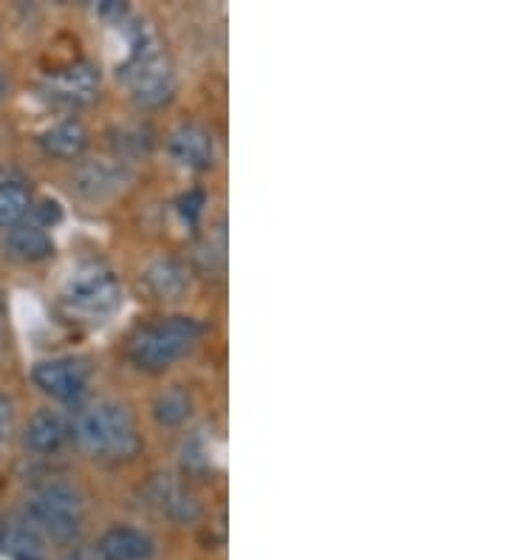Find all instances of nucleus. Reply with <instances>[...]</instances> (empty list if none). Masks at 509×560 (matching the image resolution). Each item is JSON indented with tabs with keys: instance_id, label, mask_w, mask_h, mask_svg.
Listing matches in <instances>:
<instances>
[{
	"instance_id": "f257e3e1",
	"label": "nucleus",
	"mask_w": 509,
	"mask_h": 560,
	"mask_svg": "<svg viewBox=\"0 0 509 560\" xmlns=\"http://www.w3.org/2000/svg\"><path fill=\"white\" fill-rule=\"evenodd\" d=\"M123 80L130 96L142 108H162L173 100V91H176L173 66L153 32L142 23L130 26V55L123 66Z\"/></svg>"
},
{
	"instance_id": "f03ea898",
	"label": "nucleus",
	"mask_w": 509,
	"mask_h": 560,
	"mask_svg": "<svg viewBox=\"0 0 509 560\" xmlns=\"http://www.w3.org/2000/svg\"><path fill=\"white\" fill-rule=\"evenodd\" d=\"M71 436L82 451L100 458H130L139 451L134 413L119 402H96L71 419Z\"/></svg>"
},
{
	"instance_id": "7ed1b4c3",
	"label": "nucleus",
	"mask_w": 509,
	"mask_h": 560,
	"mask_svg": "<svg viewBox=\"0 0 509 560\" xmlns=\"http://www.w3.org/2000/svg\"><path fill=\"white\" fill-rule=\"evenodd\" d=\"M201 337L204 323L196 317H162V320L144 326L142 331H136L134 342H130V360L142 371L159 374L182 360Z\"/></svg>"
},
{
	"instance_id": "20e7f679",
	"label": "nucleus",
	"mask_w": 509,
	"mask_h": 560,
	"mask_svg": "<svg viewBox=\"0 0 509 560\" xmlns=\"http://www.w3.org/2000/svg\"><path fill=\"white\" fill-rule=\"evenodd\" d=\"M23 518L34 524V529L48 544H74L82 533V499L74 487L68 485H43L28 495L26 515Z\"/></svg>"
},
{
	"instance_id": "39448f33",
	"label": "nucleus",
	"mask_w": 509,
	"mask_h": 560,
	"mask_svg": "<svg viewBox=\"0 0 509 560\" xmlns=\"http://www.w3.org/2000/svg\"><path fill=\"white\" fill-rule=\"evenodd\" d=\"M62 306L80 320L100 323L123 306V283L100 264H82L68 275L62 289Z\"/></svg>"
},
{
	"instance_id": "423d86ee",
	"label": "nucleus",
	"mask_w": 509,
	"mask_h": 560,
	"mask_svg": "<svg viewBox=\"0 0 509 560\" xmlns=\"http://www.w3.org/2000/svg\"><path fill=\"white\" fill-rule=\"evenodd\" d=\"M89 365L77 357H55L32 369L34 385L57 402H77L89 390Z\"/></svg>"
},
{
	"instance_id": "0eeeda50",
	"label": "nucleus",
	"mask_w": 509,
	"mask_h": 560,
	"mask_svg": "<svg viewBox=\"0 0 509 560\" xmlns=\"http://www.w3.org/2000/svg\"><path fill=\"white\" fill-rule=\"evenodd\" d=\"M43 94L51 103L74 105V108L94 103L96 94H100V71L91 62H74L68 69L51 71L43 80Z\"/></svg>"
},
{
	"instance_id": "6e6552de",
	"label": "nucleus",
	"mask_w": 509,
	"mask_h": 560,
	"mask_svg": "<svg viewBox=\"0 0 509 560\" xmlns=\"http://www.w3.org/2000/svg\"><path fill=\"white\" fill-rule=\"evenodd\" d=\"M128 182V167L119 162H108V159H91L74 171V190L89 201L114 199Z\"/></svg>"
},
{
	"instance_id": "1a4fd4ad",
	"label": "nucleus",
	"mask_w": 509,
	"mask_h": 560,
	"mask_svg": "<svg viewBox=\"0 0 509 560\" xmlns=\"http://www.w3.org/2000/svg\"><path fill=\"white\" fill-rule=\"evenodd\" d=\"M170 156L187 171H210L216 164V139L201 125H182L170 133Z\"/></svg>"
},
{
	"instance_id": "9d476101",
	"label": "nucleus",
	"mask_w": 509,
	"mask_h": 560,
	"mask_svg": "<svg viewBox=\"0 0 509 560\" xmlns=\"http://www.w3.org/2000/svg\"><path fill=\"white\" fill-rule=\"evenodd\" d=\"M96 560H153L157 544L136 526H114L91 549Z\"/></svg>"
},
{
	"instance_id": "9b49d317",
	"label": "nucleus",
	"mask_w": 509,
	"mask_h": 560,
	"mask_svg": "<svg viewBox=\"0 0 509 560\" xmlns=\"http://www.w3.org/2000/svg\"><path fill=\"white\" fill-rule=\"evenodd\" d=\"M71 439V419L66 413L55 408H43L37 410L26 424V433H23V442L32 453H41V456H48V453L62 451V444Z\"/></svg>"
},
{
	"instance_id": "f8f14e48",
	"label": "nucleus",
	"mask_w": 509,
	"mask_h": 560,
	"mask_svg": "<svg viewBox=\"0 0 509 560\" xmlns=\"http://www.w3.org/2000/svg\"><path fill=\"white\" fill-rule=\"evenodd\" d=\"M0 552L9 560H46L48 540L26 518H12L0 526Z\"/></svg>"
},
{
	"instance_id": "ddd939ff",
	"label": "nucleus",
	"mask_w": 509,
	"mask_h": 560,
	"mask_svg": "<svg viewBox=\"0 0 509 560\" xmlns=\"http://www.w3.org/2000/svg\"><path fill=\"white\" fill-rule=\"evenodd\" d=\"M89 128L80 119H62L41 133V148L46 151V156L62 159V162L80 159L89 151Z\"/></svg>"
},
{
	"instance_id": "4468645a",
	"label": "nucleus",
	"mask_w": 509,
	"mask_h": 560,
	"mask_svg": "<svg viewBox=\"0 0 509 560\" xmlns=\"http://www.w3.org/2000/svg\"><path fill=\"white\" fill-rule=\"evenodd\" d=\"M144 289H148L157 301H178L184 292L190 289V272L184 264L173 258H159L153 260L142 275Z\"/></svg>"
},
{
	"instance_id": "2eb2a0df",
	"label": "nucleus",
	"mask_w": 509,
	"mask_h": 560,
	"mask_svg": "<svg viewBox=\"0 0 509 560\" xmlns=\"http://www.w3.org/2000/svg\"><path fill=\"white\" fill-rule=\"evenodd\" d=\"M9 253L21 260H46L55 255V241L48 235V230L32 224V221H21L18 226H12L7 235Z\"/></svg>"
},
{
	"instance_id": "dca6fc26",
	"label": "nucleus",
	"mask_w": 509,
	"mask_h": 560,
	"mask_svg": "<svg viewBox=\"0 0 509 560\" xmlns=\"http://www.w3.org/2000/svg\"><path fill=\"white\" fill-rule=\"evenodd\" d=\"M153 501L159 504L167 518H173L176 524H190V521L198 518V504L190 492H184L182 487L173 485L167 479H159L153 485Z\"/></svg>"
},
{
	"instance_id": "f3484780",
	"label": "nucleus",
	"mask_w": 509,
	"mask_h": 560,
	"mask_svg": "<svg viewBox=\"0 0 509 560\" xmlns=\"http://www.w3.org/2000/svg\"><path fill=\"white\" fill-rule=\"evenodd\" d=\"M32 205L34 199L26 182H18V178L0 182V230H12L21 224Z\"/></svg>"
},
{
	"instance_id": "a211bd4d",
	"label": "nucleus",
	"mask_w": 509,
	"mask_h": 560,
	"mask_svg": "<svg viewBox=\"0 0 509 560\" xmlns=\"http://www.w3.org/2000/svg\"><path fill=\"white\" fill-rule=\"evenodd\" d=\"M193 413V399L190 394L178 385L167 388L164 394H159L157 402H153V417L159 419V424H167V428H178L190 419Z\"/></svg>"
},
{
	"instance_id": "6ab92c4d",
	"label": "nucleus",
	"mask_w": 509,
	"mask_h": 560,
	"mask_svg": "<svg viewBox=\"0 0 509 560\" xmlns=\"http://www.w3.org/2000/svg\"><path fill=\"white\" fill-rule=\"evenodd\" d=\"M28 215H34L32 224L43 226V230H51V226L60 224L62 221V207L57 205V201H43V205H37V207L32 205Z\"/></svg>"
},
{
	"instance_id": "aec40b11",
	"label": "nucleus",
	"mask_w": 509,
	"mask_h": 560,
	"mask_svg": "<svg viewBox=\"0 0 509 560\" xmlns=\"http://www.w3.org/2000/svg\"><path fill=\"white\" fill-rule=\"evenodd\" d=\"M201 210H204V192L193 190L178 199V212H182V219L190 221V224H196L198 215H201Z\"/></svg>"
},
{
	"instance_id": "412c9836",
	"label": "nucleus",
	"mask_w": 509,
	"mask_h": 560,
	"mask_svg": "<svg viewBox=\"0 0 509 560\" xmlns=\"http://www.w3.org/2000/svg\"><path fill=\"white\" fill-rule=\"evenodd\" d=\"M12 422H14L12 402H9V399L0 394V451L7 447L9 436H12Z\"/></svg>"
},
{
	"instance_id": "4be33fe9",
	"label": "nucleus",
	"mask_w": 509,
	"mask_h": 560,
	"mask_svg": "<svg viewBox=\"0 0 509 560\" xmlns=\"http://www.w3.org/2000/svg\"><path fill=\"white\" fill-rule=\"evenodd\" d=\"M7 89H9V82H7V74L0 71V103L7 100Z\"/></svg>"
},
{
	"instance_id": "5701e85b",
	"label": "nucleus",
	"mask_w": 509,
	"mask_h": 560,
	"mask_svg": "<svg viewBox=\"0 0 509 560\" xmlns=\"http://www.w3.org/2000/svg\"><path fill=\"white\" fill-rule=\"evenodd\" d=\"M3 315H7V294L0 292V323H3Z\"/></svg>"
},
{
	"instance_id": "b1692460",
	"label": "nucleus",
	"mask_w": 509,
	"mask_h": 560,
	"mask_svg": "<svg viewBox=\"0 0 509 560\" xmlns=\"http://www.w3.org/2000/svg\"><path fill=\"white\" fill-rule=\"evenodd\" d=\"M3 337L7 335H3V323H0V346H3Z\"/></svg>"
}]
</instances>
